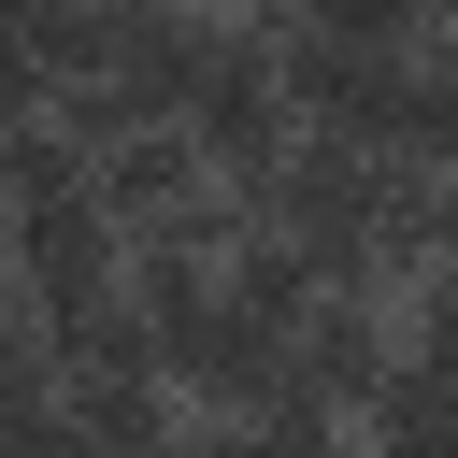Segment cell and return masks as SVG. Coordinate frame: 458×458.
<instances>
[{
    "instance_id": "6da1fadb",
    "label": "cell",
    "mask_w": 458,
    "mask_h": 458,
    "mask_svg": "<svg viewBox=\"0 0 458 458\" xmlns=\"http://www.w3.org/2000/svg\"><path fill=\"white\" fill-rule=\"evenodd\" d=\"M386 186H401L386 143L286 129V157L258 172V243H286L315 286H372V258H386Z\"/></svg>"
},
{
    "instance_id": "7a4b0ae2",
    "label": "cell",
    "mask_w": 458,
    "mask_h": 458,
    "mask_svg": "<svg viewBox=\"0 0 458 458\" xmlns=\"http://www.w3.org/2000/svg\"><path fill=\"white\" fill-rule=\"evenodd\" d=\"M172 129H186V157L215 172V186H258L272 157H286V72H272V29H200V57H186V86H172Z\"/></svg>"
},
{
    "instance_id": "3957f363",
    "label": "cell",
    "mask_w": 458,
    "mask_h": 458,
    "mask_svg": "<svg viewBox=\"0 0 458 458\" xmlns=\"http://www.w3.org/2000/svg\"><path fill=\"white\" fill-rule=\"evenodd\" d=\"M186 57H200V14H186V0H100V29H86V86H72L57 114H72V129H114V114H172Z\"/></svg>"
},
{
    "instance_id": "277c9868",
    "label": "cell",
    "mask_w": 458,
    "mask_h": 458,
    "mask_svg": "<svg viewBox=\"0 0 458 458\" xmlns=\"http://www.w3.org/2000/svg\"><path fill=\"white\" fill-rule=\"evenodd\" d=\"M72 143H86V186H100L114 243H143V229H186V215L215 200V172L186 157V129H172V114H114V129H72Z\"/></svg>"
},
{
    "instance_id": "5b68a950",
    "label": "cell",
    "mask_w": 458,
    "mask_h": 458,
    "mask_svg": "<svg viewBox=\"0 0 458 458\" xmlns=\"http://www.w3.org/2000/svg\"><path fill=\"white\" fill-rule=\"evenodd\" d=\"M372 386H386V329H372V301H358V286H315V301L286 315V344H272V401L344 429Z\"/></svg>"
},
{
    "instance_id": "8992f818",
    "label": "cell",
    "mask_w": 458,
    "mask_h": 458,
    "mask_svg": "<svg viewBox=\"0 0 458 458\" xmlns=\"http://www.w3.org/2000/svg\"><path fill=\"white\" fill-rule=\"evenodd\" d=\"M86 29H100V0H0V100L57 114L86 86Z\"/></svg>"
},
{
    "instance_id": "52a82bcc",
    "label": "cell",
    "mask_w": 458,
    "mask_h": 458,
    "mask_svg": "<svg viewBox=\"0 0 458 458\" xmlns=\"http://www.w3.org/2000/svg\"><path fill=\"white\" fill-rule=\"evenodd\" d=\"M386 157L458 172V43H401V129H386Z\"/></svg>"
},
{
    "instance_id": "ba28073f",
    "label": "cell",
    "mask_w": 458,
    "mask_h": 458,
    "mask_svg": "<svg viewBox=\"0 0 458 458\" xmlns=\"http://www.w3.org/2000/svg\"><path fill=\"white\" fill-rule=\"evenodd\" d=\"M172 458H344V429L329 415H286V401H243V429H200Z\"/></svg>"
},
{
    "instance_id": "9c48e42d",
    "label": "cell",
    "mask_w": 458,
    "mask_h": 458,
    "mask_svg": "<svg viewBox=\"0 0 458 458\" xmlns=\"http://www.w3.org/2000/svg\"><path fill=\"white\" fill-rule=\"evenodd\" d=\"M386 358H401L415 386H444V401H458V272H429V301H415V329H401Z\"/></svg>"
},
{
    "instance_id": "30bf717a",
    "label": "cell",
    "mask_w": 458,
    "mask_h": 458,
    "mask_svg": "<svg viewBox=\"0 0 458 458\" xmlns=\"http://www.w3.org/2000/svg\"><path fill=\"white\" fill-rule=\"evenodd\" d=\"M0 458H57V386H43V358L0 372Z\"/></svg>"
},
{
    "instance_id": "8fae6325",
    "label": "cell",
    "mask_w": 458,
    "mask_h": 458,
    "mask_svg": "<svg viewBox=\"0 0 458 458\" xmlns=\"http://www.w3.org/2000/svg\"><path fill=\"white\" fill-rule=\"evenodd\" d=\"M301 29H372V43H415L429 29V0H286Z\"/></svg>"
},
{
    "instance_id": "7c38bea8",
    "label": "cell",
    "mask_w": 458,
    "mask_h": 458,
    "mask_svg": "<svg viewBox=\"0 0 458 458\" xmlns=\"http://www.w3.org/2000/svg\"><path fill=\"white\" fill-rule=\"evenodd\" d=\"M43 358V329H29V286H14V258H0V372H29Z\"/></svg>"
},
{
    "instance_id": "4fadbf2b",
    "label": "cell",
    "mask_w": 458,
    "mask_h": 458,
    "mask_svg": "<svg viewBox=\"0 0 458 458\" xmlns=\"http://www.w3.org/2000/svg\"><path fill=\"white\" fill-rule=\"evenodd\" d=\"M57 458H86V444H57Z\"/></svg>"
}]
</instances>
